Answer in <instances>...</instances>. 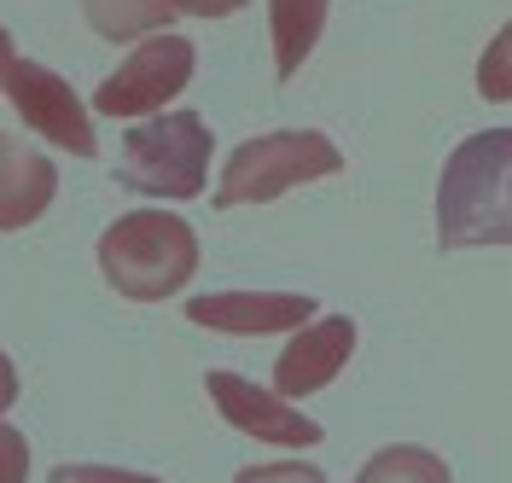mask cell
Masks as SVG:
<instances>
[{"mask_svg":"<svg viewBox=\"0 0 512 483\" xmlns=\"http://www.w3.org/2000/svg\"><path fill=\"white\" fill-rule=\"evenodd\" d=\"M437 245H512V129L466 134L443 163Z\"/></svg>","mask_w":512,"mask_h":483,"instance_id":"cell-1","label":"cell"},{"mask_svg":"<svg viewBox=\"0 0 512 483\" xmlns=\"http://www.w3.org/2000/svg\"><path fill=\"white\" fill-rule=\"evenodd\" d=\"M99 274L128 303H163L198 274V233L169 210H128L99 233Z\"/></svg>","mask_w":512,"mask_h":483,"instance_id":"cell-2","label":"cell"},{"mask_svg":"<svg viewBox=\"0 0 512 483\" xmlns=\"http://www.w3.org/2000/svg\"><path fill=\"white\" fill-rule=\"evenodd\" d=\"M117 181L146 198H198L210 181V129L198 111H158L123 134Z\"/></svg>","mask_w":512,"mask_h":483,"instance_id":"cell-3","label":"cell"},{"mask_svg":"<svg viewBox=\"0 0 512 483\" xmlns=\"http://www.w3.org/2000/svg\"><path fill=\"white\" fill-rule=\"evenodd\" d=\"M344 152L315 129H274L245 140L222 169V187H216V210H239V204H268V198L291 193L303 181L320 175H338Z\"/></svg>","mask_w":512,"mask_h":483,"instance_id":"cell-4","label":"cell"},{"mask_svg":"<svg viewBox=\"0 0 512 483\" xmlns=\"http://www.w3.org/2000/svg\"><path fill=\"white\" fill-rule=\"evenodd\" d=\"M192 70H198V47L187 35H175V30L146 35L123 65L99 82L94 111L99 117H158L163 105L192 82Z\"/></svg>","mask_w":512,"mask_h":483,"instance_id":"cell-5","label":"cell"},{"mask_svg":"<svg viewBox=\"0 0 512 483\" xmlns=\"http://www.w3.org/2000/svg\"><path fill=\"white\" fill-rule=\"evenodd\" d=\"M0 94L12 99V111L24 117V129H35L41 140H53L64 152H76V158H94L99 140H94V123H88V105L70 94V82H64L59 70L47 65H30V59H6L0 65Z\"/></svg>","mask_w":512,"mask_h":483,"instance_id":"cell-6","label":"cell"},{"mask_svg":"<svg viewBox=\"0 0 512 483\" xmlns=\"http://www.w3.org/2000/svg\"><path fill=\"white\" fill-rule=\"evenodd\" d=\"M204 390L222 408L227 425L256 437V443H280V449H315L320 443V425L297 414L280 390H262L251 379H239V373H227V367H210L204 373Z\"/></svg>","mask_w":512,"mask_h":483,"instance_id":"cell-7","label":"cell"},{"mask_svg":"<svg viewBox=\"0 0 512 483\" xmlns=\"http://www.w3.org/2000/svg\"><path fill=\"white\" fill-rule=\"evenodd\" d=\"M187 321L210 326V332H227V338L297 332V326L315 321V297L309 291H216V297H192Z\"/></svg>","mask_w":512,"mask_h":483,"instance_id":"cell-8","label":"cell"},{"mask_svg":"<svg viewBox=\"0 0 512 483\" xmlns=\"http://www.w3.org/2000/svg\"><path fill=\"white\" fill-rule=\"evenodd\" d=\"M355 350V321L350 315H320L315 326H297V338H291L280 361H274V390L280 396H315L326 390L338 373H344V361Z\"/></svg>","mask_w":512,"mask_h":483,"instance_id":"cell-9","label":"cell"},{"mask_svg":"<svg viewBox=\"0 0 512 483\" xmlns=\"http://www.w3.org/2000/svg\"><path fill=\"white\" fill-rule=\"evenodd\" d=\"M53 193H59L53 158L24 146L18 134H0V233H18L35 216H47Z\"/></svg>","mask_w":512,"mask_h":483,"instance_id":"cell-10","label":"cell"},{"mask_svg":"<svg viewBox=\"0 0 512 483\" xmlns=\"http://www.w3.org/2000/svg\"><path fill=\"white\" fill-rule=\"evenodd\" d=\"M326 6L332 0H268V30H274V76L291 82L303 59L320 47L326 30Z\"/></svg>","mask_w":512,"mask_h":483,"instance_id":"cell-11","label":"cell"},{"mask_svg":"<svg viewBox=\"0 0 512 483\" xmlns=\"http://www.w3.org/2000/svg\"><path fill=\"white\" fill-rule=\"evenodd\" d=\"M88 24L105 41H134V35H158L169 30V18H181L169 0H82Z\"/></svg>","mask_w":512,"mask_h":483,"instance_id":"cell-12","label":"cell"},{"mask_svg":"<svg viewBox=\"0 0 512 483\" xmlns=\"http://www.w3.org/2000/svg\"><path fill=\"white\" fill-rule=\"evenodd\" d=\"M355 483H454V472L443 466V454L419 449V443H390L361 466Z\"/></svg>","mask_w":512,"mask_h":483,"instance_id":"cell-13","label":"cell"},{"mask_svg":"<svg viewBox=\"0 0 512 483\" xmlns=\"http://www.w3.org/2000/svg\"><path fill=\"white\" fill-rule=\"evenodd\" d=\"M478 94L483 99H512V18L501 24V35L483 47V59H478Z\"/></svg>","mask_w":512,"mask_h":483,"instance_id":"cell-14","label":"cell"},{"mask_svg":"<svg viewBox=\"0 0 512 483\" xmlns=\"http://www.w3.org/2000/svg\"><path fill=\"white\" fill-rule=\"evenodd\" d=\"M0 483H30V443L0 419Z\"/></svg>","mask_w":512,"mask_h":483,"instance_id":"cell-15","label":"cell"},{"mask_svg":"<svg viewBox=\"0 0 512 483\" xmlns=\"http://www.w3.org/2000/svg\"><path fill=\"white\" fill-rule=\"evenodd\" d=\"M233 483H326L320 466H303V460H274V466H245Z\"/></svg>","mask_w":512,"mask_h":483,"instance_id":"cell-16","label":"cell"},{"mask_svg":"<svg viewBox=\"0 0 512 483\" xmlns=\"http://www.w3.org/2000/svg\"><path fill=\"white\" fill-rule=\"evenodd\" d=\"M53 483H163V478L123 472V466H53Z\"/></svg>","mask_w":512,"mask_h":483,"instance_id":"cell-17","label":"cell"},{"mask_svg":"<svg viewBox=\"0 0 512 483\" xmlns=\"http://www.w3.org/2000/svg\"><path fill=\"white\" fill-rule=\"evenodd\" d=\"M181 18H227V12H239L245 0H169Z\"/></svg>","mask_w":512,"mask_h":483,"instance_id":"cell-18","label":"cell"},{"mask_svg":"<svg viewBox=\"0 0 512 483\" xmlns=\"http://www.w3.org/2000/svg\"><path fill=\"white\" fill-rule=\"evenodd\" d=\"M12 402H18V373H12V361L0 355V414H6Z\"/></svg>","mask_w":512,"mask_h":483,"instance_id":"cell-19","label":"cell"},{"mask_svg":"<svg viewBox=\"0 0 512 483\" xmlns=\"http://www.w3.org/2000/svg\"><path fill=\"white\" fill-rule=\"evenodd\" d=\"M6 59H12V35L0 30V65H6Z\"/></svg>","mask_w":512,"mask_h":483,"instance_id":"cell-20","label":"cell"}]
</instances>
